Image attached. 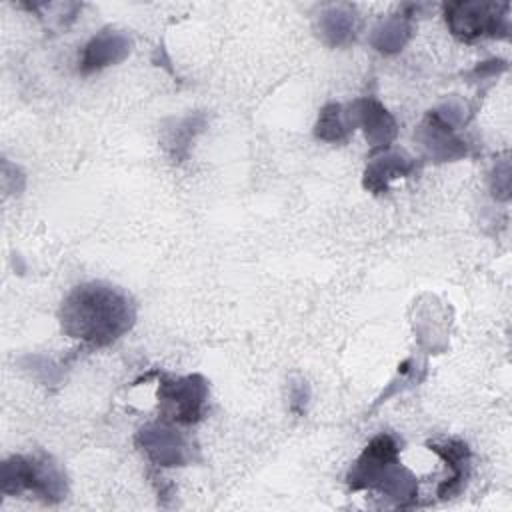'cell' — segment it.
Masks as SVG:
<instances>
[{"label":"cell","mask_w":512,"mask_h":512,"mask_svg":"<svg viewBox=\"0 0 512 512\" xmlns=\"http://www.w3.org/2000/svg\"><path fill=\"white\" fill-rule=\"evenodd\" d=\"M4 494L32 492L48 504H56L68 494V478L62 466L48 454L10 456L0 472Z\"/></svg>","instance_id":"3957f363"},{"label":"cell","mask_w":512,"mask_h":512,"mask_svg":"<svg viewBox=\"0 0 512 512\" xmlns=\"http://www.w3.org/2000/svg\"><path fill=\"white\" fill-rule=\"evenodd\" d=\"M510 182V166L508 162L504 160L500 166L494 168V176H492V194L500 200H508V186Z\"/></svg>","instance_id":"2e32d148"},{"label":"cell","mask_w":512,"mask_h":512,"mask_svg":"<svg viewBox=\"0 0 512 512\" xmlns=\"http://www.w3.org/2000/svg\"><path fill=\"white\" fill-rule=\"evenodd\" d=\"M356 12L348 4L326 8L318 18V32L328 46H344L354 38Z\"/></svg>","instance_id":"4fadbf2b"},{"label":"cell","mask_w":512,"mask_h":512,"mask_svg":"<svg viewBox=\"0 0 512 512\" xmlns=\"http://www.w3.org/2000/svg\"><path fill=\"white\" fill-rule=\"evenodd\" d=\"M162 418L176 424H194L202 418L208 400V382L200 374L162 378L156 390Z\"/></svg>","instance_id":"5b68a950"},{"label":"cell","mask_w":512,"mask_h":512,"mask_svg":"<svg viewBox=\"0 0 512 512\" xmlns=\"http://www.w3.org/2000/svg\"><path fill=\"white\" fill-rule=\"evenodd\" d=\"M204 126V116L202 114H196V116H188L184 118L176 130L170 134L168 138V146L172 148V154L174 158H184L186 156V150H188V144L190 140L194 138V134Z\"/></svg>","instance_id":"9a60e30c"},{"label":"cell","mask_w":512,"mask_h":512,"mask_svg":"<svg viewBox=\"0 0 512 512\" xmlns=\"http://www.w3.org/2000/svg\"><path fill=\"white\" fill-rule=\"evenodd\" d=\"M502 70H506V62L494 58V60H488V62H480L468 76H470L472 80H486V78L496 76V74L502 72Z\"/></svg>","instance_id":"e0dca14e"},{"label":"cell","mask_w":512,"mask_h":512,"mask_svg":"<svg viewBox=\"0 0 512 512\" xmlns=\"http://www.w3.org/2000/svg\"><path fill=\"white\" fill-rule=\"evenodd\" d=\"M428 448L438 454L446 466L452 470L450 478L438 486L440 498H452L456 496L462 486L466 484V478L470 474V450L462 440H446V442H430Z\"/></svg>","instance_id":"8fae6325"},{"label":"cell","mask_w":512,"mask_h":512,"mask_svg":"<svg viewBox=\"0 0 512 512\" xmlns=\"http://www.w3.org/2000/svg\"><path fill=\"white\" fill-rule=\"evenodd\" d=\"M354 126L348 120V112L338 102H328L316 120L314 136L324 142H344Z\"/></svg>","instance_id":"5bb4252c"},{"label":"cell","mask_w":512,"mask_h":512,"mask_svg":"<svg viewBox=\"0 0 512 512\" xmlns=\"http://www.w3.org/2000/svg\"><path fill=\"white\" fill-rule=\"evenodd\" d=\"M62 330L88 346H110L136 322L132 298L104 282H84L70 290L60 306Z\"/></svg>","instance_id":"6da1fadb"},{"label":"cell","mask_w":512,"mask_h":512,"mask_svg":"<svg viewBox=\"0 0 512 512\" xmlns=\"http://www.w3.org/2000/svg\"><path fill=\"white\" fill-rule=\"evenodd\" d=\"M510 4L496 2H448L444 4V20L448 30L460 42H474L480 38H508Z\"/></svg>","instance_id":"277c9868"},{"label":"cell","mask_w":512,"mask_h":512,"mask_svg":"<svg viewBox=\"0 0 512 512\" xmlns=\"http://www.w3.org/2000/svg\"><path fill=\"white\" fill-rule=\"evenodd\" d=\"M130 46H132V40L124 32L102 28L82 48L78 70L82 74H92L108 66H114L130 54Z\"/></svg>","instance_id":"9c48e42d"},{"label":"cell","mask_w":512,"mask_h":512,"mask_svg":"<svg viewBox=\"0 0 512 512\" xmlns=\"http://www.w3.org/2000/svg\"><path fill=\"white\" fill-rule=\"evenodd\" d=\"M416 138L434 162H450L466 156V144L460 136H456V126L440 118L436 110L426 114Z\"/></svg>","instance_id":"ba28073f"},{"label":"cell","mask_w":512,"mask_h":512,"mask_svg":"<svg viewBox=\"0 0 512 512\" xmlns=\"http://www.w3.org/2000/svg\"><path fill=\"white\" fill-rule=\"evenodd\" d=\"M134 442L156 466H186L194 458L192 442L180 430L172 428L166 422H152L142 426L136 432Z\"/></svg>","instance_id":"8992f818"},{"label":"cell","mask_w":512,"mask_h":512,"mask_svg":"<svg viewBox=\"0 0 512 512\" xmlns=\"http://www.w3.org/2000/svg\"><path fill=\"white\" fill-rule=\"evenodd\" d=\"M412 36V12H408V6L382 20L370 36V44L382 52V54H396L404 48V44Z\"/></svg>","instance_id":"7c38bea8"},{"label":"cell","mask_w":512,"mask_h":512,"mask_svg":"<svg viewBox=\"0 0 512 512\" xmlns=\"http://www.w3.org/2000/svg\"><path fill=\"white\" fill-rule=\"evenodd\" d=\"M398 442L392 434L374 436L352 464L346 482L350 490H378L398 506H412L418 498L416 476L402 466Z\"/></svg>","instance_id":"7a4b0ae2"},{"label":"cell","mask_w":512,"mask_h":512,"mask_svg":"<svg viewBox=\"0 0 512 512\" xmlns=\"http://www.w3.org/2000/svg\"><path fill=\"white\" fill-rule=\"evenodd\" d=\"M346 112L350 124L364 130V136L372 148H390L398 136L394 116L376 98H358L346 108Z\"/></svg>","instance_id":"52a82bcc"},{"label":"cell","mask_w":512,"mask_h":512,"mask_svg":"<svg viewBox=\"0 0 512 512\" xmlns=\"http://www.w3.org/2000/svg\"><path fill=\"white\" fill-rule=\"evenodd\" d=\"M308 386H306V382H294L292 384V388H290V408L294 410V412H298V414H302L304 412V408H306V402H308Z\"/></svg>","instance_id":"ac0fdd59"},{"label":"cell","mask_w":512,"mask_h":512,"mask_svg":"<svg viewBox=\"0 0 512 512\" xmlns=\"http://www.w3.org/2000/svg\"><path fill=\"white\" fill-rule=\"evenodd\" d=\"M416 170V160L406 150L384 148L374 156L364 170V188L372 194H384L388 184L398 178H406Z\"/></svg>","instance_id":"30bf717a"}]
</instances>
